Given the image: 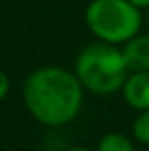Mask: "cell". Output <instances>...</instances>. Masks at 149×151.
<instances>
[{
  "mask_svg": "<svg viewBox=\"0 0 149 151\" xmlns=\"http://www.w3.org/2000/svg\"><path fill=\"white\" fill-rule=\"evenodd\" d=\"M82 88L78 77L61 67H42L29 75L23 98L29 113L38 122L59 126L73 121L82 107Z\"/></svg>",
  "mask_w": 149,
  "mask_h": 151,
  "instance_id": "6da1fadb",
  "label": "cell"
},
{
  "mask_svg": "<svg viewBox=\"0 0 149 151\" xmlns=\"http://www.w3.org/2000/svg\"><path fill=\"white\" fill-rule=\"evenodd\" d=\"M80 84L94 94H113L122 90L128 75L122 50L107 42H94L80 50L74 63Z\"/></svg>",
  "mask_w": 149,
  "mask_h": 151,
  "instance_id": "7a4b0ae2",
  "label": "cell"
},
{
  "mask_svg": "<svg viewBox=\"0 0 149 151\" xmlns=\"http://www.w3.org/2000/svg\"><path fill=\"white\" fill-rule=\"evenodd\" d=\"M84 19L97 40L119 46L140 35L142 10L128 0H92Z\"/></svg>",
  "mask_w": 149,
  "mask_h": 151,
  "instance_id": "3957f363",
  "label": "cell"
},
{
  "mask_svg": "<svg viewBox=\"0 0 149 151\" xmlns=\"http://www.w3.org/2000/svg\"><path fill=\"white\" fill-rule=\"evenodd\" d=\"M122 96L132 109H149V71H136L128 75L122 86Z\"/></svg>",
  "mask_w": 149,
  "mask_h": 151,
  "instance_id": "277c9868",
  "label": "cell"
},
{
  "mask_svg": "<svg viewBox=\"0 0 149 151\" xmlns=\"http://www.w3.org/2000/svg\"><path fill=\"white\" fill-rule=\"evenodd\" d=\"M120 50L130 73L149 71V35H136Z\"/></svg>",
  "mask_w": 149,
  "mask_h": 151,
  "instance_id": "5b68a950",
  "label": "cell"
},
{
  "mask_svg": "<svg viewBox=\"0 0 149 151\" xmlns=\"http://www.w3.org/2000/svg\"><path fill=\"white\" fill-rule=\"evenodd\" d=\"M97 151H136L130 138L120 132H109L97 144Z\"/></svg>",
  "mask_w": 149,
  "mask_h": 151,
  "instance_id": "8992f818",
  "label": "cell"
},
{
  "mask_svg": "<svg viewBox=\"0 0 149 151\" xmlns=\"http://www.w3.org/2000/svg\"><path fill=\"white\" fill-rule=\"evenodd\" d=\"M132 132L138 142L149 144V109L140 111V115L134 121V126H132Z\"/></svg>",
  "mask_w": 149,
  "mask_h": 151,
  "instance_id": "52a82bcc",
  "label": "cell"
},
{
  "mask_svg": "<svg viewBox=\"0 0 149 151\" xmlns=\"http://www.w3.org/2000/svg\"><path fill=\"white\" fill-rule=\"evenodd\" d=\"M8 92H10V78H8V75L0 69V101L8 96Z\"/></svg>",
  "mask_w": 149,
  "mask_h": 151,
  "instance_id": "ba28073f",
  "label": "cell"
},
{
  "mask_svg": "<svg viewBox=\"0 0 149 151\" xmlns=\"http://www.w3.org/2000/svg\"><path fill=\"white\" fill-rule=\"evenodd\" d=\"M130 4H134L136 8H140V10H149V0H128Z\"/></svg>",
  "mask_w": 149,
  "mask_h": 151,
  "instance_id": "9c48e42d",
  "label": "cell"
},
{
  "mask_svg": "<svg viewBox=\"0 0 149 151\" xmlns=\"http://www.w3.org/2000/svg\"><path fill=\"white\" fill-rule=\"evenodd\" d=\"M67 151H92V149H86V147H73V149H67Z\"/></svg>",
  "mask_w": 149,
  "mask_h": 151,
  "instance_id": "30bf717a",
  "label": "cell"
},
{
  "mask_svg": "<svg viewBox=\"0 0 149 151\" xmlns=\"http://www.w3.org/2000/svg\"><path fill=\"white\" fill-rule=\"evenodd\" d=\"M147 25H149V10H147Z\"/></svg>",
  "mask_w": 149,
  "mask_h": 151,
  "instance_id": "8fae6325",
  "label": "cell"
},
{
  "mask_svg": "<svg viewBox=\"0 0 149 151\" xmlns=\"http://www.w3.org/2000/svg\"><path fill=\"white\" fill-rule=\"evenodd\" d=\"M0 6H2V0H0Z\"/></svg>",
  "mask_w": 149,
  "mask_h": 151,
  "instance_id": "7c38bea8",
  "label": "cell"
}]
</instances>
